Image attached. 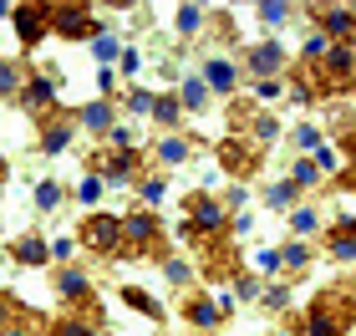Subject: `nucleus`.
I'll list each match as a JSON object with an SVG mask.
<instances>
[{"instance_id":"nucleus-8","label":"nucleus","mask_w":356,"mask_h":336,"mask_svg":"<svg viewBox=\"0 0 356 336\" xmlns=\"http://www.w3.org/2000/svg\"><path fill=\"white\" fill-rule=\"evenodd\" d=\"M46 15H51V6L46 0H21V6L10 10V21H15V36H21V46L31 51L41 36H51V26H46Z\"/></svg>"},{"instance_id":"nucleus-32","label":"nucleus","mask_w":356,"mask_h":336,"mask_svg":"<svg viewBox=\"0 0 356 336\" xmlns=\"http://www.w3.org/2000/svg\"><path fill=\"white\" fill-rule=\"evenodd\" d=\"M138 199H143V209H153V204L168 199V184H163V179H143V184H138Z\"/></svg>"},{"instance_id":"nucleus-48","label":"nucleus","mask_w":356,"mask_h":336,"mask_svg":"<svg viewBox=\"0 0 356 336\" xmlns=\"http://www.w3.org/2000/svg\"><path fill=\"white\" fill-rule=\"evenodd\" d=\"M46 250H51V260H67V255H72V239H56V245H46Z\"/></svg>"},{"instance_id":"nucleus-15","label":"nucleus","mask_w":356,"mask_h":336,"mask_svg":"<svg viewBox=\"0 0 356 336\" xmlns=\"http://www.w3.org/2000/svg\"><path fill=\"white\" fill-rule=\"evenodd\" d=\"M351 31H356V10L351 6H326V10H321V36H326L331 46L351 41Z\"/></svg>"},{"instance_id":"nucleus-49","label":"nucleus","mask_w":356,"mask_h":336,"mask_svg":"<svg viewBox=\"0 0 356 336\" xmlns=\"http://www.w3.org/2000/svg\"><path fill=\"white\" fill-rule=\"evenodd\" d=\"M0 336H36V326H26V321H15V326H6Z\"/></svg>"},{"instance_id":"nucleus-46","label":"nucleus","mask_w":356,"mask_h":336,"mask_svg":"<svg viewBox=\"0 0 356 336\" xmlns=\"http://www.w3.org/2000/svg\"><path fill=\"white\" fill-rule=\"evenodd\" d=\"M245 199H250V194H245V184H234L229 194H224V204H229V209H245Z\"/></svg>"},{"instance_id":"nucleus-33","label":"nucleus","mask_w":356,"mask_h":336,"mask_svg":"<svg viewBox=\"0 0 356 336\" xmlns=\"http://www.w3.org/2000/svg\"><path fill=\"white\" fill-rule=\"evenodd\" d=\"M15 321H26V311H21V301H15L10 291H0V331L15 326Z\"/></svg>"},{"instance_id":"nucleus-39","label":"nucleus","mask_w":356,"mask_h":336,"mask_svg":"<svg viewBox=\"0 0 356 336\" xmlns=\"http://www.w3.org/2000/svg\"><path fill=\"white\" fill-rule=\"evenodd\" d=\"M229 280H234V296H229V301H250V296H260V280H254V275H239V270H234Z\"/></svg>"},{"instance_id":"nucleus-6","label":"nucleus","mask_w":356,"mask_h":336,"mask_svg":"<svg viewBox=\"0 0 356 336\" xmlns=\"http://www.w3.org/2000/svg\"><path fill=\"white\" fill-rule=\"evenodd\" d=\"M15 102H21L36 122H46V118H56V77H26L21 82V92H15Z\"/></svg>"},{"instance_id":"nucleus-12","label":"nucleus","mask_w":356,"mask_h":336,"mask_svg":"<svg viewBox=\"0 0 356 336\" xmlns=\"http://www.w3.org/2000/svg\"><path fill=\"white\" fill-rule=\"evenodd\" d=\"M72 127H82V133H92V138H107L112 127H118V107H112L107 97H97V102H87V107L72 118Z\"/></svg>"},{"instance_id":"nucleus-13","label":"nucleus","mask_w":356,"mask_h":336,"mask_svg":"<svg viewBox=\"0 0 356 336\" xmlns=\"http://www.w3.org/2000/svg\"><path fill=\"white\" fill-rule=\"evenodd\" d=\"M72 138H76V127H72V112H67V107H61L56 118H46V122H41V153H51V158H56V153H67V143H72Z\"/></svg>"},{"instance_id":"nucleus-34","label":"nucleus","mask_w":356,"mask_h":336,"mask_svg":"<svg viewBox=\"0 0 356 336\" xmlns=\"http://www.w3.org/2000/svg\"><path fill=\"white\" fill-rule=\"evenodd\" d=\"M326 51H331V41L321 36V31H311V36H305V56H300V67H316V61L326 56Z\"/></svg>"},{"instance_id":"nucleus-4","label":"nucleus","mask_w":356,"mask_h":336,"mask_svg":"<svg viewBox=\"0 0 356 336\" xmlns=\"http://www.w3.org/2000/svg\"><path fill=\"white\" fill-rule=\"evenodd\" d=\"M158 245H163V224H158L153 209L118 214V250H127V255H153Z\"/></svg>"},{"instance_id":"nucleus-42","label":"nucleus","mask_w":356,"mask_h":336,"mask_svg":"<svg viewBox=\"0 0 356 336\" xmlns=\"http://www.w3.org/2000/svg\"><path fill=\"white\" fill-rule=\"evenodd\" d=\"M254 97H260V102H280L285 87H280V82H254Z\"/></svg>"},{"instance_id":"nucleus-23","label":"nucleus","mask_w":356,"mask_h":336,"mask_svg":"<svg viewBox=\"0 0 356 336\" xmlns=\"http://www.w3.org/2000/svg\"><path fill=\"white\" fill-rule=\"evenodd\" d=\"M122 301H127V306H133L138 316H148V321H163V306H158V301H153L148 291H138V285H127Z\"/></svg>"},{"instance_id":"nucleus-43","label":"nucleus","mask_w":356,"mask_h":336,"mask_svg":"<svg viewBox=\"0 0 356 336\" xmlns=\"http://www.w3.org/2000/svg\"><path fill=\"white\" fill-rule=\"evenodd\" d=\"M76 199H82V204H97V199H102V184H97V179H82V184H76Z\"/></svg>"},{"instance_id":"nucleus-47","label":"nucleus","mask_w":356,"mask_h":336,"mask_svg":"<svg viewBox=\"0 0 356 336\" xmlns=\"http://www.w3.org/2000/svg\"><path fill=\"white\" fill-rule=\"evenodd\" d=\"M254 265H260L265 275H270V270H280V265H275V250H260V255H254Z\"/></svg>"},{"instance_id":"nucleus-9","label":"nucleus","mask_w":356,"mask_h":336,"mask_svg":"<svg viewBox=\"0 0 356 336\" xmlns=\"http://www.w3.org/2000/svg\"><path fill=\"white\" fill-rule=\"evenodd\" d=\"M245 72L254 77V82H280V72H285V51H280V41H260V46H250V51H245Z\"/></svg>"},{"instance_id":"nucleus-35","label":"nucleus","mask_w":356,"mask_h":336,"mask_svg":"<svg viewBox=\"0 0 356 336\" xmlns=\"http://www.w3.org/2000/svg\"><path fill=\"white\" fill-rule=\"evenodd\" d=\"M265 204H270V209H290V204H296V189H290V184H270Z\"/></svg>"},{"instance_id":"nucleus-11","label":"nucleus","mask_w":356,"mask_h":336,"mask_svg":"<svg viewBox=\"0 0 356 336\" xmlns=\"http://www.w3.org/2000/svg\"><path fill=\"white\" fill-rule=\"evenodd\" d=\"M199 82L209 87V97H214V92H219V97H229V92L239 87V67H234L229 56H204V72H199Z\"/></svg>"},{"instance_id":"nucleus-30","label":"nucleus","mask_w":356,"mask_h":336,"mask_svg":"<svg viewBox=\"0 0 356 336\" xmlns=\"http://www.w3.org/2000/svg\"><path fill=\"white\" fill-rule=\"evenodd\" d=\"M290 230H296V239H311L321 230V214L316 209H296V214H290Z\"/></svg>"},{"instance_id":"nucleus-7","label":"nucleus","mask_w":356,"mask_h":336,"mask_svg":"<svg viewBox=\"0 0 356 336\" xmlns=\"http://www.w3.org/2000/svg\"><path fill=\"white\" fill-rule=\"evenodd\" d=\"M76 245L92 250V255H118V214H87L82 230H76Z\"/></svg>"},{"instance_id":"nucleus-37","label":"nucleus","mask_w":356,"mask_h":336,"mask_svg":"<svg viewBox=\"0 0 356 336\" xmlns=\"http://www.w3.org/2000/svg\"><path fill=\"white\" fill-rule=\"evenodd\" d=\"M321 143H326V133H321V127H311V122H305V127H296V148H305V153H316Z\"/></svg>"},{"instance_id":"nucleus-17","label":"nucleus","mask_w":356,"mask_h":336,"mask_svg":"<svg viewBox=\"0 0 356 336\" xmlns=\"http://www.w3.org/2000/svg\"><path fill=\"white\" fill-rule=\"evenodd\" d=\"M46 336H102V321H97V306H82V316H61V321Z\"/></svg>"},{"instance_id":"nucleus-28","label":"nucleus","mask_w":356,"mask_h":336,"mask_svg":"<svg viewBox=\"0 0 356 336\" xmlns=\"http://www.w3.org/2000/svg\"><path fill=\"white\" fill-rule=\"evenodd\" d=\"M31 199H36V209H46V214H51L56 204H61V184H51V179H41L36 189H31Z\"/></svg>"},{"instance_id":"nucleus-38","label":"nucleus","mask_w":356,"mask_h":336,"mask_svg":"<svg viewBox=\"0 0 356 336\" xmlns=\"http://www.w3.org/2000/svg\"><path fill=\"white\" fill-rule=\"evenodd\" d=\"M290 301H296V296H290V285H265V301H260V306H270V311H285Z\"/></svg>"},{"instance_id":"nucleus-41","label":"nucleus","mask_w":356,"mask_h":336,"mask_svg":"<svg viewBox=\"0 0 356 336\" xmlns=\"http://www.w3.org/2000/svg\"><path fill=\"white\" fill-rule=\"evenodd\" d=\"M107 148H138V133H133V127H112V133H107Z\"/></svg>"},{"instance_id":"nucleus-16","label":"nucleus","mask_w":356,"mask_h":336,"mask_svg":"<svg viewBox=\"0 0 356 336\" xmlns=\"http://www.w3.org/2000/svg\"><path fill=\"white\" fill-rule=\"evenodd\" d=\"M219 158H224V168L229 173H239V179H245V173H254V163H260V148H254V143H245V138H229V143H219Z\"/></svg>"},{"instance_id":"nucleus-51","label":"nucleus","mask_w":356,"mask_h":336,"mask_svg":"<svg viewBox=\"0 0 356 336\" xmlns=\"http://www.w3.org/2000/svg\"><path fill=\"white\" fill-rule=\"evenodd\" d=\"M10 10H15V6H10V0H0V15H10Z\"/></svg>"},{"instance_id":"nucleus-26","label":"nucleus","mask_w":356,"mask_h":336,"mask_svg":"<svg viewBox=\"0 0 356 336\" xmlns=\"http://www.w3.org/2000/svg\"><path fill=\"white\" fill-rule=\"evenodd\" d=\"M204 26H209V10L204 6H178V31H184V36H199Z\"/></svg>"},{"instance_id":"nucleus-5","label":"nucleus","mask_w":356,"mask_h":336,"mask_svg":"<svg viewBox=\"0 0 356 336\" xmlns=\"http://www.w3.org/2000/svg\"><path fill=\"white\" fill-rule=\"evenodd\" d=\"M138 168H143V153H138V148H107V153H92V173H97V184L122 189V184H133V179H138Z\"/></svg>"},{"instance_id":"nucleus-1","label":"nucleus","mask_w":356,"mask_h":336,"mask_svg":"<svg viewBox=\"0 0 356 336\" xmlns=\"http://www.w3.org/2000/svg\"><path fill=\"white\" fill-rule=\"evenodd\" d=\"M305 331L311 336H351V280L346 275L331 291L316 296V306L305 311Z\"/></svg>"},{"instance_id":"nucleus-21","label":"nucleus","mask_w":356,"mask_h":336,"mask_svg":"<svg viewBox=\"0 0 356 336\" xmlns=\"http://www.w3.org/2000/svg\"><path fill=\"white\" fill-rule=\"evenodd\" d=\"M153 158H158V163H168V168H173V163H184V158H188V143L178 138V133H163V138L153 143Z\"/></svg>"},{"instance_id":"nucleus-36","label":"nucleus","mask_w":356,"mask_h":336,"mask_svg":"<svg viewBox=\"0 0 356 336\" xmlns=\"http://www.w3.org/2000/svg\"><path fill=\"white\" fill-rule=\"evenodd\" d=\"M118 36H112V31H102V36H97V61H102V67H112V61H118Z\"/></svg>"},{"instance_id":"nucleus-52","label":"nucleus","mask_w":356,"mask_h":336,"mask_svg":"<svg viewBox=\"0 0 356 336\" xmlns=\"http://www.w3.org/2000/svg\"><path fill=\"white\" fill-rule=\"evenodd\" d=\"M275 336H290V331H275Z\"/></svg>"},{"instance_id":"nucleus-44","label":"nucleus","mask_w":356,"mask_h":336,"mask_svg":"<svg viewBox=\"0 0 356 336\" xmlns=\"http://www.w3.org/2000/svg\"><path fill=\"white\" fill-rule=\"evenodd\" d=\"M118 67H122V72H127V77H133V72H138V67H143V56H138V51H133V46H122V51H118Z\"/></svg>"},{"instance_id":"nucleus-14","label":"nucleus","mask_w":356,"mask_h":336,"mask_svg":"<svg viewBox=\"0 0 356 336\" xmlns=\"http://www.w3.org/2000/svg\"><path fill=\"white\" fill-rule=\"evenodd\" d=\"M56 296L72 301V306H92V301H97V296H92V280H87L76 265H61V270H56Z\"/></svg>"},{"instance_id":"nucleus-50","label":"nucleus","mask_w":356,"mask_h":336,"mask_svg":"<svg viewBox=\"0 0 356 336\" xmlns=\"http://www.w3.org/2000/svg\"><path fill=\"white\" fill-rule=\"evenodd\" d=\"M0 189H6V153H0Z\"/></svg>"},{"instance_id":"nucleus-25","label":"nucleus","mask_w":356,"mask_h":336,"mask_svg":"<svg viewBox=\"0 0 356 336\" xmlns=\"http://www.w3.org/2000/svg\"><path fill=\"white\" fill-rule=\"evenodd\" d=\"M26 82V72H21V61H10V56H0V97H15Z\"/></svg>"},{"instance_id":"nucleus-31","label":"nucleus","mask_w":356,"mask_h":336,"mask_svg":"<svg viewBox=\"0 0 356 336\" xmlns=\"http://www.w3.org/2000/svg\"><path fill=\"white\" fill-rule=\"evenodd\" d=\"M163 275H168V285H188V280H193V265L184 260V255H168V260H163Z\"/></svg>"},{"instance_id":"nucleus-27","label":"nucleus","mask_w":356,"mask_h":336,"mask_svg":"<svg viewBox=\"0 0 356 336\" xmlns=\"http://www.w3.org/2000/svg\"><path fill=\"white\" fill-rule=\"evenodd\" d=\"M254 15H260V21H265V26H285V21H290V15H296V6H290V0H265V6H260V10H254Z\"/></svg>"},{"instance_id":"nucleus-19","label":"nucleus","mask_w":356,"mask_h":336,"mask_svg":"<svg viewBox=\"0 0 356 336\" xmlns=\"http://www.w3.org/2000/svg\"><path fill=\"white\" fill-rule=\"evenodd\" d=\"M275 265L290 270V275H300V270L311 265V245H305V239H285V245L275 250Z\"/></svg>"},{"instance_id":"nucleus-24","label":"nucleus","mask_w":356,"mask_h":336,"mask_svg":"<svg viewBox=\"0 0 356 336\" xmlns=\"http://www.w3.org/2000/svg\"><path fill=\"white\" fill-rule=\"evenodd\" d=\"M290 102H300V107H311V102H321V92H316V82H311V72H296L290 77Z\"/></svg>"},{"instance_id":"nucleus-22","label":"nucleus","mask_w":356,"mask_h":336,"mask_svg":"<svg viewBox=\"0 0 356 336\" xmlns=\"http://www.w3.org/2000/svg\"><path fill=\"white\" fill-rule=\"evenodd\" d=\"M204 102H209V87L199 82V72L184 77V87H178V107H184V112H204Z\"/></svg>"},{"instance_id":"nucleus-18","label":"nucleus","mask_w":356,"mask_h":336,"mask_svg":"<svg viewBox=\"0 0 356 336\" xmlns=\"http://www.w3.org/2000/svg\"><path fill=\"white\" fill-rule=\"evenodd\" d=\"M10 260H15V265H46V260H51V250H46L41 234H21V239L10 245Z\"/></svg>"},{"instance_id":"nucleus-29","label":"nucleus","mask_w":356,"mask_h":336,"mask_svg":"<svg viewBox=\"0 0 356 336\" xmlns=\"http://www.w3.org/2000/svg\"><path fill=\"white\" fill-rule=\"evenodd\" d=\"M290 189H296V194H300V189H321V173H316L311 158H300V163H296V173H290Z\"/></svg>"},{"instance_id":"nucleus-45","label":"nucleus","mask_w":356,"mask_h":336,"mask_svg":"<svg viewBox=\"0 0 356 336\" xmlns=\"http://www.w3.org/2000/svg\"><path fill=\"white\" fill-rule=\"evenodd\" d=\"M97 87H102V97L112 102V87H118V77H112V67H102V72H97Z\"/></svg>"},{"instance_id":"nucleus-3","label":"nucleus","mask_w":356,"mask_h":336,"mask_svg":"<svg viewBox=\"0 0 356 336\" xmlns=\"http://www.w3.org/2000/svg\"><path fill=\"white\" fill-rule=\"evenodd\" d=\"M224 230H229V214H224V204L209 199V194H188L178 234H184V239H214V234H224Z\"/></svg>"},{"instance_id":"nucleus-10","label":"nucleus","mask_w":356,"mask_h":336,"mask_svg":"<svg viewBox=\"0 0 356 336\" xmlns=\"http://www.w3.org/2000/svg\"><path fill=\"white\" fill-rule=\"evenodd\" d=\"M229 311H234V301H229V296H193L188 306H184V321H188V326H199V331H214Z\"/></svg>"},{"instance_id":"nucleus-2","label":"nucleus","mask_w":356,"mask_h":336,"mask_svg":"<svg viewBox=\"0 0 356 336\" xmlns=\"http://www.w3.org/2000/svg\"><path fill=\"white\" fill-rule=\"evenodd\" d=\"M46 26L56 31L61 41H97L107 31V21L97 15L92 6H72V0H61V6H51V15H46Z\"/></svg>"},{"instance_id":"nucleus-40","label":"nucleus","mask_w":356,"mask_h":336,"mask_svg":"<svg viewBox=\"0 0 356 336\" xmlns=\"http://www.w3.org/2000/svg\"><path fill=\"white\" fill-rule=\"evenodd\" d=\"M122 102H127V112H148V107H153V92H148V87H127Z\"/></svg>"},{"instance_id":"nucleus-20","label":"nucleus","mask_w":356,"mask_h":336,"mask_svg":"<svg viewBox=\"0 0 356 336\" xmlns=\"http://www.w3.org/2000/svg\"><path fill=\"white\" fill-rule=\"evenodd\" d=\"M148 118L163 127V133H173L178 127V118H184V107H178V97H168V92H158L153 97V107H148Z\"/></svg>"}]
</instances>
